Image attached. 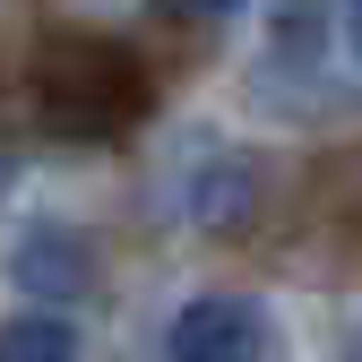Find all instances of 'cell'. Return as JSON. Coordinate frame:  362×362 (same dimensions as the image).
Listing matches in <instances>:
<instances>
[{
    "label": "cell",
    "mask_w": 362,
    "mask_h": 362,
    "mask_svg": "<svg viewBox=\"0 0 362 362\" xmlns=\"http://www.w3.org/2000/svg\"><path fill=\"white\" fill-rule=\"evenodd\" d=\"M43 112L61 129H112L139 112V69L112 43H61L43 61Z\"/></svg>",
    "instance_id": "obj_1"
},
{
    "label": "cell",
    "mask_w": 362,
    "mask_h": 362,
    "mask_svg": "<svg viewBox=\"0 0 362 362\" xmlns=\"http://www.w3.org/2000/svg\"><path fill=\"white\" fill-rule=\"evenodd\" d=\"M259 199H267V164L250 147H190V164H181L173 181V207L190 233H250L259 224Z\"/></svg>",
    "instance_id": "obj_2"
},
{
    "label": "cell",
    "mask_w": 362,
    "mask_h": 362,
    "mask_svg": "<svg viewBox=\"0 0 362 362\" xmlns=\"http://www.w3.org/2000/svg\"><path fill=\"white\" fill-rule=\"evenodd\" d=\"M164 362H276V320L250 293H190L164 320Z\"/></svg>",
    "instance_id": "obj_3"
},
{
    "label": "cell",
    "mask_w": 362,
    "mask_h": 362,
    "mask_svg": "<svg viewBox=\"0 0 362 362\" xmlns=\"http://www.w3.org/2000/svg\"><path fill=\"white\" fill-rule=\"evenodd\" d=\"M9 285L35 302H86L95 293V242L78 224H26L9 250Z\"/></svg>",
    "instance_id": "obj_4"
},
{
    "label": "cell",
    "mask_w": 362,
    "mask_h": 362,
    "mask_svg": "<svg viewBox=\"0 0 362 362\" xmlns=\"http://www.w3.org/2000/svg\"><path fill=\"white\" fill-rule=\"evenodd\" d=\"M0 362H78V328L61 310H18L0 320Z\"/></svg>",
    "instance_id": "obj_5"
},
{
    "label": "cell",
    "mask_w": 362,
    "mask_h": 362,
    "mask_svg": "<svg viewBox=\"0 0 362 362\" xmlns=\"http://www.w3.org/2000/svg\"><path fill=\"white\" fill-rule=\"evenodd\" d=\"M156 9H164V18H233L242 0H156Z\"/></svg>",
    "instance_id": "obj_6"
},
{
    "label": "cell",
    "mask_w": 362,
    "mask_h": 362,
    "mask_svg": "<svg viewBox=\"0 0 362 362\" xmlns=\"http://www.w3.org/2000/svg\"><path fill=\"white\" fill-rule=\"evenodd\" d=\"M345 43H354V61H362V0H345Z\"/></svg>",
    "instance_id": "obj_7"
}]
</instances>
